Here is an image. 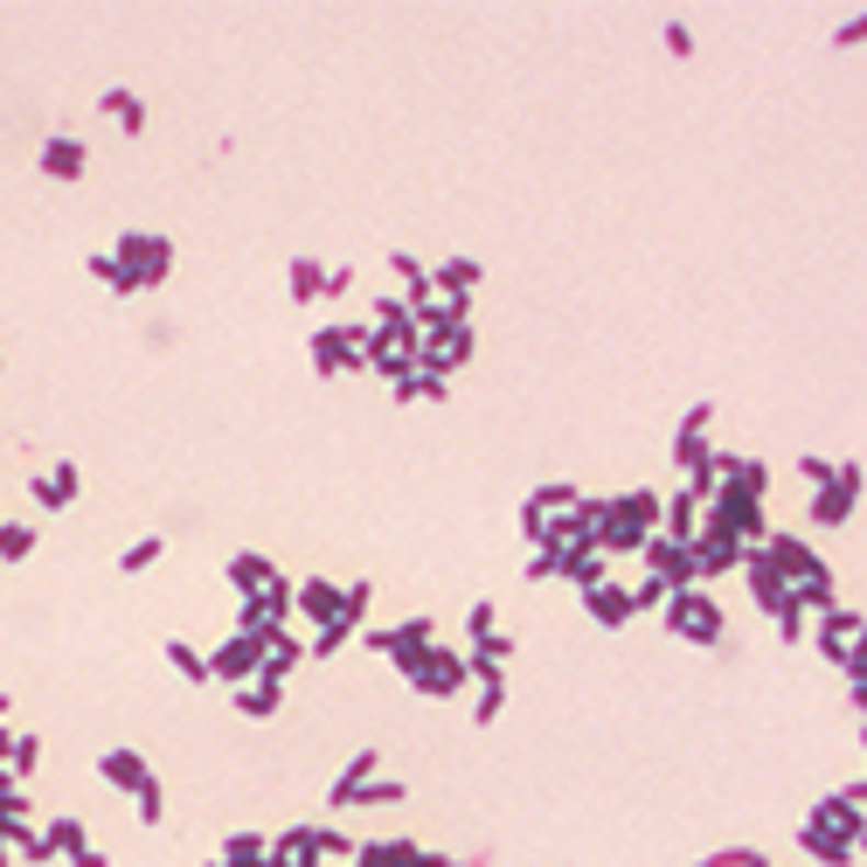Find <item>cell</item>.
Wrapping results in <instances>:
<instances>
[{"instance_id":"7","label":"cell","mask_w":867,"mask_h":867,"mask_svg":"<svg viewBox=\"0 0 867 867\" xmlns=\"http://www.w3.org/2000/svg\"><path fill=\"white\" fill-rule=\"evenodd\" d=\"M735 570H743L750 576V597L756 604H764V611L777 618V611H785V604H791V583L785 576H777V562L764 555V549H743V562H735Z\"/></svg>"},{"instance_id":"6","label":"cell","mask_w":867,"mask_h":867,"mask_svg":"<svg viewBox=\"0 0 867 867\" xmlns=\"http://www.w3.org/2000/svg\"><path fill=\"white\" fill-rule=\"evenodd\" d=\"M403 674H409V687H424V694H459V687L472 680V666H465L459 653H444V645H424V653L409 660Z\"/></svg>"},{"instance_id":"13","label":"cell","mask_w":867,"mask_h":867,"mask_svg":"<svg viewBox=\"0 0 867 867\" xmlns=\"http://www.w3.org/2000/svg\"><path fill=\"white\" fill-rule=\"evenodd\" d=\"M299 611L319 618V624H334L340 618V590H334L327 576H306V583H299Z\"/></svg>"},{"instance_id":"19","label":"cell","mask_w":867,"mask_h":867,"mask_svg":"<svg viewBox=\"0 0 867 867\" xmlns=\"http://www.w3.org/2000/svg\"><path fill=\"white\" fill-rule=\"evenodd\" d=\"M236 708L257 714V722H264V714H278V680H244V687H236Z\"/></svg>"},{"instance_id":"18","label":"cell","mask_w":867,"mask_h":867,"mask_svg":"<svg viewBox=\"0 0 867 867\" xmlns=\"http://www.w3.org/2000/svg\"><path fill=\"white\" fill-rule=\"evenodd\" d=\"M368 777H375V750H361V756H354V764H347V770H340V785H334V806H340V812H347V806H354V791L368 785Z\"/></svg>"},{"instance_id":"4","label":"cell","mask_w":867,"mask_h":867,"mask_svg":"<svg viewBox=\"0 0 867 867\" xmlns=\"http://www.w3.org/2000/svg\"><path fill=\"white\" fill-rule=\"evenodd\" d=\"M167 264H173V244L167 236H146V229H133V236H119V271H125V285H160L167 278Z\"/></svg>"},{"instance_id":"5","label":"cell","mask_w":867,"mask_h":867,"mask_svg":"<svg viewBox=\"0 0 867 867\" xmlns=\"http://www.w3.org/2000/svg\"><path fill=\"white\" fill-rule=\"evenodd\" d=\"M854 500H860V465L847 459V465H833V480L812 493V520H819V528H847Z\"/></svg>"},{"instance_id":"28","label":"cell","mask_w":867,"mask_h":867,"mask_svg":"<svg viewBox=\"0 0 867 867\" xmlns=\"http://www.w3.org/2000/svg\"><path fill=\"white\" fill-rule=\"evenodd\" d=\"M347 632H354V624H347V618H334V624H319V639H313V653H319V660H327V653H340V645H347Z\"/></svg>"},{"instance_id":"30","label":"cell","mask_w":867,"mask_h":867,"mask_svg":"<svg viewBox=\"0 0 867 867\" xmlns=\"http://www.w3.org/2000/svg\"><path fill=\"white\" fill-rule=\"evenodd\" d=\"M465 632H472V639H486V632H493V604H472V618H465Z\"/></svg>"},{"instance_id":"3","label":"cell","mask_w":867,"mask_h":867,"mask_svg":"<svg viewBox=\"0 0 867 867\" xmlns=\"http://www.w3.org/2000/svg\"><path fill=\"white\" fill-rule=\"evenodd\" d=\"M812 639H819V653H826L833 666H847V680H854V674H867V660H860V611H847V604L819 611Z\"/></svg>"},{"instance_id":"8","label":"cell","mask_w":867,"mask_h":867,"mask_svg":"<svg viewBox=\"0 0 867 867\" xmlns=\"http://www.w3.org/2000/svg\"><path fill=\"white\" fill-rule=\"evenodd\" d=\"M361 340H368V327H319V334H313V361L327 368V375H340V368H361Z\"/></svg>"},{"instance_id":"21","label":"cell","mask_w":867,"mask_h":867,"mask_svg":"<svg viewBox=\"0 0 867 867\" xmlns=\"http://www.w3.org/2000/svg\"><path fill=\"white\" fill-rule=\"evenodd\" d=\"M104 112H112L125 133H139V125H146V104H139L133 91H104Z\"/></svg>"},{"instance_id":"1","label":"cell","mask_w":867,"mask_h":867,"mask_svg":"<svg viewBox=\"0 0 867 867\" xmlns=\"http://www.w3.org/2000/svg\"><path fill=\"white\" fill-rule=\"evenodd\" d=\"M798 840H806V854H819L826 867H854L860 840H867V812L833 791V798H819V806H812V819H806V833H798Z\"/></svg>"},{"instance_id":"12","label":"cell","mask_w":867,"mask_h":867,"mask_svg":"<svg viewBox=\"0 0 867 867\" xmlns=\"http://www.w3.org/2000/svg\"><path fill=\"white\" fill-rule=\"evenodd\" d=\"M583 604H590L597 624H624V618H632V590H618V583H590Z\"/></svg>"},{"instance_id":"33","label":"cell","mask_w":867,"mask_h":867,"mask_svg":"<svg viewBox=\"0 0 867 867\" xmlns=\"http://www.w3.org/2000/svg\"><path fill=\"white\" fill-rule=\"evenodd\" d=\"M0 714H8V694H0Z\"/></svg>"},{"instance_id":"27","label":"cell","mask_w":867,"mask_h":867,"mask_svg":"<svg viewBox=\"0 0 867 867\" xmlns=\"http://www.w3.org/2000/svg\"><path fill=\"white\" fill-rule=\"evenodd\" d=\"M8 764H14V777L35 770V764H42V743H35V735H14V743H8Z\"/></svg>"},{"instance_id":"2","label":"cell","mask_w":867,"mask_h":867,"mask_svg":"<svg viewBox=\"0 0 867 867\" xmlns=\"http://www.w3.org/2000/svg\"><path fill=\"white\" fill-rule=\"evenodd\" d=\"M666 624H674L680 639H694V645H722V604H714L708 590H674L666 597Z\"/></svg>"},{"instance_id":"10","label":"cell","mask_w":867,"mask_h":867,"mask_svg":"<svg viewBox=\"0 0 867 867\" xmlns=\"http://www.w3.org/2000/svg\"><path fill=\"white\" fill-rule=\"evenodd\" d=\"M83 167H91V154H83V139H70V133L42 139V173H56V181H77Z\"/></svg>"},{"instance_id":"24","label":"cell","mask_w":867,"mask_h":867,"mask_svg":"<svg viewBox=\"0 0 867 867\" xmlns=\"http://www.w3.org/2000/svg\"><path fill=\"white\" fill-rule=\"evenodd\" d=\"M806 618H812V611H806V604L791 597L785 611H777V639H785V645H798V639H806Z\"/></svg>"},{"instance_id":"11","label":"cell","mask_w":867,"mask_h":867,"mask_svg":"<svg viewBox=\"0 0 867 867\" xmlns=\"http://www.w3.org/2000/svg\"><path fill=\"white\" fill-rule=\"evenodd\" d=\"M98 770L112 777V785H125V791H146V785H154V770H146V756H139V750H104V756H98Z\"/></svg>"},{"instance_id":"15","label":"cell","mask_w":867,"mask_h":867,"mask_svg":"<svg viewBox=\"0 0 867 867\" xmlns=\"http://www.w3.org/2000/svg\"><path fill=\"white\" fill-rule=\"evenodd\" d=\"M229 583H236L244 597H264L271 583H278V570H271L264 555H236V562H229Z\"/></svg>"},{"instance_id":"23","label":"cell","mask_w":867,"mask_h":867,"mask_svg":"<svg viewBox=\"0 0 867 867\" xmlns=\"http://www.w3.org/2000/svg\"><path fill=\"white\" fill-rule=\"evenodd\" d=\"M396 798H403L396 777H368V785L354 791V806H396Z\"/></svg>"},{"instance_id":"31","label":"cell","mask_w":867,"mask_h":867,"mask_svg":"<svg viewBox=\"0 0 867 867\" xmlns=\"http://www.w3.org/2000/svg\"><path fill=\"white\" fill-rule=\"evenodd\" d=\"M666 49H674V56H694V35L680 29V21H666Z\"/></svg>"},{"instance_id":"20","label":"cell","mask_w":867,"mask_h":867,"mask_svg":"<svg viewBox=\"0 0 867 867\" xmlns=\"http://www.w3.org/2000/svg\"><path fill=\"white\" fill-rule=\"evenodd\" d=\"M29 549H35V528H29V520H0V562H21Z\"/></svg>"},{"instance_id":"26","label":"cell","mask_w":867,"mask_h":867,"mask_svg":"<svg viewBox=\"0 0 867 867\" xmlns=\"http://www.w3.org/2000/svg\"><path fill=\"white\" fill-rule=\"evenodd\" d=\"M167 660H173V666H181V674H188V680H209V660H202V653H194V645H188V639H173V645H167Z\"/></svg>"},{"instance_id":"14","label":"cell","mask_w":867,"mask_h":867,"mask_svg":"<svg viewBox=\"0 0 867 867\" xmlns=\"http://www.w3.org/2000/svg\"><path fill=\"white\" fill-rule=\"evenodd\" d=\"M271 867H319V840H313V826H292L285 840L271 847Z\"/></svg>"},{"instance_id":"9","label":"cell","mask_w":867,"mask_h":867,"mask_svg":"<svg viewBox=\"0 0 867 867\" xmlns=\"http://www.w3.org/2000/svg\"><path fill=\"white\" fill-rule=\"evenodd\" d=\"M257 660H264V639H244V632H236V639L223 645V653L209 660V674H223V680L244 687V680H257Z\"/></svg>"},{"instance_id":"29","label":"cell","mask_w":867,"mask_h":867,"mask_svg":"<svg viewBox=\"0 0 867 867\" xmlns=\"http://www.w3.org/2000/svg\"><path fill=\"white\" fill-rule=\"evenodd\" d=\"M133 798H139V819H146V826H154V819L167 812V806H160V777H154V785H146V791H133Z\"/></svg>"},{"instance_id":"22","label":"cell","mask_w":867,"mask_h":867,"mask_svg":"<svg viewBox=\"0 0 867 867\" xmlns=\"http://www.w3.org/2000/svg\"><path fill=\"white\" fill-rule=\"evenodd\" d=\"M292 299H327V271H319L313 257H299V264H292Z\"/></svg>"},{"instance_id":"25","label":"cell","mask_w":867,"mask_h":867,"mask_svg":"<svg viewBox=\"0 0 867 867\" xmlns=\"http://www.w3.org/2000/svg\"><path fill=\"white\" fill-rule=\"evenodd\" d=\"M146 562H160V534H146V541H133V549H125V555H119V570H125V576H139V570H146Z\"/></svg>"},{"instance_id":"32","label":"cell","mask_w":867,"mask_h":867,"mask_svg":"<svg viewBox=\"0 0 867 867\" xmlns=\"http://www.w3.org/2000/svg\"><path fill=\"white\" fill-rule=\"evenodd\" d=\"M798 472H806L812 486H826V480H833V459H798Z\"/></svg>"},{"instance_id":"16","label":"cell","mask_w":867,"mask_h":867,"mask_svg":"<svg viewBox=\"0 0 867 867\" xmlns=\"http://www.w3.org/2000/svg\"><path fill=\"white\" fill-rule=\"evenodd\" d=\"M35 500H42V507H70V500H77V465H49V472L35 480Z\"/></svg>"},{"instance_id":"17","label":"cell","mask_w":867,"mask_h":867,"mask_svg":"<svg viewBox=\"0 0 867 867\" xmlns=\"http://www.w3.org/2000/svg\"><path fill=\"white\" fill-rule=\"evenodd\" d=\"M444 285V299H465L472 285H480V264L472 257H451V264H438V278H430V292Z\"/></svg>"}]
</instances>
